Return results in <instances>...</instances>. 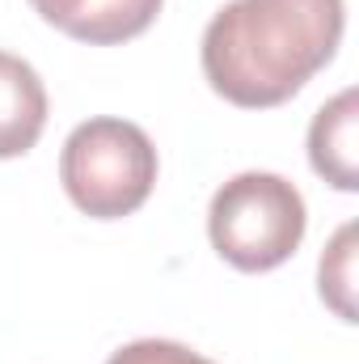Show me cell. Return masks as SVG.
<instances>
[{"label": "cell", "mask_w": 359, "mask_h": 364, "mask_svg": "<svg viewBox=\"0 0 359 364\" xmlns=\"http://www.w3.org/2000/svg\"><path fill=\"white\" fill-rule=\"evenodd\" d=\"M43 21L64 30L77 43L89 47H114L127 38H140L165 0H30Z\"/></svg>", "instance_id": "277c9868"}, {"label": "cell", "mask_w": 359, "mask_h": 364, "mask_svg": "<svg viewBox=\"0 0 359 364\" xmlns=\"http://www.w3.org/2000/svg\"><path fill=\"white\" fill-rule=\"evenodd\" d=\"M343 30V0H228L203 30V77L241 110L283 106L334 60Z\"/></svg>", "instance_id": "6da1fadb"}, {"label": "cell", "mask_w": 359, "mask_h": 364, "mask_svg": "<svg viewBox=\"0 0 359 364\" xmlns=\"http://www.w3.org/2000/svg\"><path fill=\"white\" fill-rule=\"evenodd\" d=\"M106 364H216V360L190 352L186 343H174V339H136V343L118 348Z\"/></svg>", "instance_id": "ba28073f"}, {"label": "cell", "mask_w": 359, "mask_h": 364, "mask_svg": "<svg viewBox=\"0 0 359 364\" xmlns=\"http://www.w3.org/2000/svg\"><path fill=\"white\" fill-rule=\"evenodd\" d=\"M309 229L304 195L279 174L245 170L228 178L207 208V237L216 255L237 272H275L283 267Z\"/></svg>", "instance_id": "7a4b0ae2"}, {"label": "cell", "mask_w": 359, "mask_h": 364, "mask_svg": "<svg viewBox=\"0 0 359 364\" xmlns=\"http://www.w3.org/2000/svg\"><path fill=\"white\" fill-rule=\"evenodd\" d=\"M43 127H47L43 77L21 55L0 51V161L30 153Z\"/></svg>", "instance_id": "8992f818"}, {"label": "cell", "mask_w": 359, "mask_h": 364, "mask_svg": "<svg viewBox=\"0 0 359 364\" xmlns=\"http://www.w3.org/2000/svg\"><path fill=\"white\" fill-rule=\"evenodd\" d=\"M60 182L93 220L131 216L157 186V149L148 132L127 119H89L64 140Z\"/></svg>", "instance_id": "3957f363"}, {"label": "cell", "mask_w": 359, "mask_h": 364, "mask_svg": "<svg viewBox=\"0 0 359 364\" xmlns=\"http://www.w3.org/2000/svg\"><path fill=\"white\" fill-rule=\"evenodd\" d=\"M321 301L343 318L355 322V225H343L330 242V250L321 255Z\"/></svg>", "instance_id": "52a82bcc"}, {"label": "cell", "mask_w": 359, "mask_h": 364, "mask_svg": "<svg viewBox=\"0 0 359 364\" xmlns=\"http://www.w3.org/2000/svg\"><path fill=\"white\" fill-rule=\"evenodd\" d=\"M359 93L343 90L330 97L309 127V161L334 191H355L359 186Z\"/></svg>", "instance_id": "5b68a950"}]
</instances>
